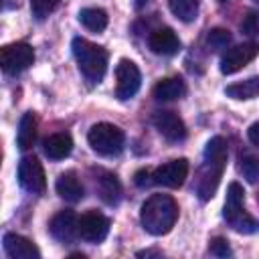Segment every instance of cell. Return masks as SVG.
<instances>
[{"instance_id":"1","label":"cell","mask_w":259,"mask_h":259,"mask_svg":"<svg viewBox=\"0 0 259 259\" xmlns=\"http://www.w3.org/2000/svg\"><path fill=\"white\" fill-rule=\"evenodd\" d=\"M176 219H178V204L168 194H152L140 208L142 227L156 237L170 233Z\"/></svg>"},{"instance_id":"2","label":"cell","mask_w":259,"mask_h":259,"mask_svg":"<svg viewBox=\"0 0 259 259\" xmlns=\"http://www.w3.org/2000/svg\"><path fill=\"white\" fill-rule=\"evenodd\" d=\"M73 55L77 59V65H79V71L85 75V79L93 81V83H99L105 75V69H107V51L99 45H93L89 42L87 38H73Z\"/></svg>"},{"instance_id":"3","label":"cell","mask_w":259,"mask_h":259,"mask_svg":"<svg viewBox=\"0 0 259 259\" xmlns=\"http://www.w3.org/2000/svg\"><path fill=\"white\" fill-rule=\"evenodd\" d=\"M245 202V190L239 182H231L229 184V190H227V200H225V210H223V217L227 221V225L237 231V233H255L259 229V223L245 210L243 206Z\"/></svg>"},{"instance_id":"4","label":"cell","mask_w":259,"mask_h":259,"mask_svg":"<svg viewBox=\"0 0 259 259\" xmlns=\"http://www.w3.org/2000/svg\"><path fill=\"white\" fill-rule=\"evenodd\" d=\"M87 142H89L91 150L101 156H117L123 150L125 136L117 125L103 121V123H95L89 130Z\"/></svg>"},{"instance_id":"5","label":"cell","mask_w":259,"mask_h":259,"mask_svg":"<svg viewBox=\"0 0 259 259\" xmlns=\"http://www.w3.org/2000/svg\"><path fill=\"white\" fill-rule=\"evenodd\" d=\"M32 61H34V51L26 42H12V45L2 47L0 63H2L4 73H8V75L22 73L24 69H28L32 65Z\"/></svg>"},{"instance_id":"6","label":"cell","mask_w":259,"mask_h":259,"mask_svg":"<svg viewBox=\"0 0 259 259\" xmlns=\"http://www.w3.org/2000/svg\"><path fill=\"white\" fill-rule=\"evenodd\" d=\"M115 79H117V83H115V95L121 101L132 99L138 93L140 85H142L140 69L130 59H121L117 63V67H115Z\"/></svg>"},{"instance_id":"7","label":"cell","mask_w":259,"mask_h":259,"mask_svg":"<svg viewBox=\"0 0 259 259\" xmlns=\"http://www.w3.org/2000/svg\"><path fill=\"white\" fill-rule=\"evenodd\" d=\"M18 182L24 190L32 194H42L47 188V178L40 162L34 156H24L18 164Z\"/></svg>"},{"instance_id":"8","label":"cell","mask_w":259,"mask_h":259,"mask_svg":"<svg viewBox=\"0 0 259 259\" xmlns=\"http://www.w3.org/2000/svg\"><path fill=\"white\" fill-rule=\"evenodd\" d=\"M257 55H259L257 42H243V45L231 47V49H227V53L221 59V73L233 75V73L241 71L245 65H249Z\"/></svg>"},{"instance_id":"9","label":"cell","mask_w":259,"mask_h":259,"mask_svg":"<svg viewBox=\"0 0 259 259\" xmlns=\"http://www.w3.org/2000/svg\"><path fill=\"white\" fill-rule=\"evenodd\" d=\"M186 176H188V160H186V158L170 160V162L158 166V168L152 172L154 184L168 186V188H180V186L184 184Z\"/></svg>"},{"instance_id":"10","label":"cell","mask_w":259,"mask_h":259,"mask_svg":"<svg viewBox=\"0 0 259 259\" xmlns=\"http://www.w3.org/2000/svg\"><path fill=\"white\" fill-rule=\"evenodd\" d=\"M109 233V219L99 210H87L79 219V237L89 243H101Z\"/></svg>"},{"instance_id":"11","label":"cell","mask_w":259,"mask_h":259,"mask_svg":"<svg viewBox=\"0 0 259 259\" xmlns=\"http://www.w3.org/2000/svg\"><path fill=\"white\" fill-rule=\"evenodd\" d=\"M152 123L168 142H182L186 138V125L174 111H156Z\"/></svg>"},{"instance_id":"12","label":"cell","mask_w":259,"mask_h":259,"mask_svg":"<svg viewBox=\"0 0 259 259\" xmlns=\"http://www.w3.org/2000/svg\"><path fill=\"white\" fill-rule=\"evenodd\" d=\"M49 229L59 243H71L79 235V219L73 210H61L51 219Z\"/></svg>"},{"instance_id":"13","label":"cell","mask_w":259,"mask_h":259,"mask_svg":"<svg viewBox=\"0 0 259 259\" xmlns=\"http://www.w3.org/2000/svg\"><path fill=\"white\" fill-rule=\"evenodd\" d=\"M223 170L225 168H221L217 164H208V162L202 164V168L198 172V178H196V186H194L200 200H210L214 196L217 186H219V180L223 176Z\"/></svg>"},{"instance_id":"14","label":"cell","mask_w":259,"mask_h":259,"mask_svg":"<svg viewBox=\"0 0 259 259\" xmlns=\"http://www.w3.org/2000/svg\"><path fill=\"white\" fill-rule=\"evenodd\" d=\"M148 45H150L152 53L164 55V57L176 55V53L180 51V38H178L176 32H174L172 28H168V26L152 30L150 36H148Z\"/></svg>"},{"instance_id":"15","label":"cell","mask_w":259,"mask_h":259,"mask_svg":"<svg viewBox=\"0 0 259 259\" xmlns=\"http://www.w3.org/2000/svg\"><path fill=\"white\" fill-rule=\"evenodd\" d=\"M4 251L12 259H40V251L36 249V245L16 233L4 235Z\"/></svg>"},{"instance_id":"16","label":"cell","mask_w":259,"mask_h":259,"mask_svg":"<svg viewBox=\"0 0 259 259\" xmlns=\"http://www.w3.org/2000/svg\"><path fill=\"white\" fill-rule=\"evenodd\" d=\"M42 150L51 160H63V158H67L71 154L73 140H71V136L67 132H57V134H51L49 138H45Z\"/></svg>"},{"instance_id":"17","label":"cell","mask_w":259,"mask_h":259,"mask_svg":"<svg viewBox=\"0 0 259 259\" xmlns=\"http://www.w3.org/2000/svg\"><path fill=\"white\" fill-rule=\"evenodd\" d=\"M55 188H57V194L61 198H65L67 202H79L83 198V194H85L83 184L79 182V178H77L75 172L61 174L57 178V182H55Z\"/></svg>"},{"instance_id":"18","label":"cell","mask_w":259,"mask_h":259,"mask_svg":"<svg viewBox=\"0 0 259 259\" xmlns=\"http://www.w3.org/2000/svg\"><path fill=\"white\" fill-rule=\"evenodd\" d=\"M186 93V83L182 77H166L156 83L154 87V97L158 101H176Z\"/></svg>"},{"instance_id":"19","label":"cell","mask_w":259,"mask_h":259,"mask_svg":"<svg viewBox=\"0 0 259 259\" xmlns=\"http://www.w3.org/2000/svg\"><path fill=\"white\" fill-rule=\"evenodd\" d=\"M97 194L105 204H117L121 198V184L115 174L103 172L97 178Z\"/></svg>"},{"instance_id":"20","label":"cell","mask_w":259,"mask_h":259,"mask_svg":"<svg viewBox=\"0 0 259 259\" xmlns=\"http://www.w3.org/2000/svg\"><path fill=\"white\" fill-rule=\"evenodd\" d=\"M34 140H36V117L32 111H26L18 121L16 144L20 150H28V148H32Z\"/></svg>"},{"instance_id":"21","label":"cell","mask_w":259,"mask_h":259,"mask_svg":"<svg viewBox=\"0 0 259 259\" xmlns=\"http://www.w3.org/2000/svg\"><path fill=\"white\" fill-rule=\"evenodd\" d=\"M227 156H229V150H227V142L221 138V136H214L206 142V148H204V162L208 164H217L221 168L227 166Z\"/></svg>"},{"instance_id":"22","label":"cell","mask_w":259,"mask_h":259,"mask_svg":"<svg viewBox=\"0 0 259 259\" xmlns=\"http://www.w3.org/2000/svg\"><path fill=\"white\" fill-rule=\"evenodd\" d=\"M225 93L233 99H253L259 95V75L257 77H249L245 81H239V83H233L225 89Z\"/></svg>"},{"instance_id":"23","label":"cell","mask_w":259,"mask_h":259,"mask_svg":"<svg viewBox=\"0 0 259 259\" xmlns=\"http://www.w3.org/2000/svg\"><path fill=\"white\" fill-rule=\"evenodd\" d=\"M79 22L93 32H101L107 26V12L101 8H83L79 12Z\"/></svg>"},{"instance_id":"24","label":"cell","mask_w":259,"mask_h":259,"mask_svg":"<svg viewBox=\"0 0 259 259\" xmlns=\"http://www.w3.org/2000/svg\"><path fill=\"white\" fill-rule=\"evenodd\" d=\"M172 14L182 22H192L198 16V0H166Z\"/></svg>"},{"instance_id":"25","label":"cell","mask_w":259,"mask_h":259,"mask_svg":"<svg viewBox=\"0 0 259 259\" xmlns=\"http://www.w3.org/2000/svg\"><path fill=\"white\" fill-rule=\"evenodd\" d=\"M239 172L247 178V182L255 184L259 180V158L253 154H243L239 158Z\"/></svg>"},{"instance_id":"26","label":"cell","mask_w":259,"mask_h":259,"mask_svg":"<svg viewBox=\"0 0 259 259\" xmlns=\"http://www.w3.org/2000/svg\"><path fill=\"white\" fill-rule=\"evenodd\" d=\"M59 4H61V0H30V10H32L34 18L45 20Z\"/></svg>"},{"instance_id":"27","label":"cell","mask_w":259,"mask_h":259,"mask_svg":"<svg viewBox=\"0 0 259 259\" xmlns=\"http://www.w3.org/2000/svg\"><path fill=\"white\" fill-rule=\"evenodd\" d=\"M206 42L212 49H225L231 42V32L227 28H212L206 34Z\"/></svg>"},{"instance_id":"28","label":"cell","mask_w":259,"mask_h":259,"mask_svg":"<svg viewBox=\"0 0 259 259\" xmlns=\"http://www.w3.org/2000/svg\"><path fill=\"white\" fill-rule=\"evenodd\" d=\"M208 251H210V255H214V257H229V255H233V251H231V247H229V241L223 239V237H214V239L210 241Z\"/></svg>"},{"instance_id":"29","label":"cell","mask_w":259,"mask_h":259,"mask_svg":"<svg viewBox=\"0 0 259 259\" xmlns=\"http://www.w3.org/2000/svg\"><path fill=\"white\" fill-rule=\"evenodd\" d=\"M241 28H243V32H247V34H259V10L249 12V14L243 18Z\"/></svg>"},{"instance_id":"30","label":"cell","mask_w":259,"mask_h":259,"mask_svg":"<svg viewBox=\"0 0 259 259\" xmlns=\"http://www.w3.org/2000/svg\"><path fill=\"white\" fill-rule=\"evenodd\" d=\"M134 182H136V186H140V188H146L148 184H152L154 180H152V172L148 170V168H142V170H138L136 174H134Z\"/></svg>"},{"instance_id":"31","label":"cell","mask_w":259,"mask_h":259,"mask_svg":"<svg viewBox=\"0 0 259 259\" xmlns=\"http://www.w3.org/2000/svg\"><path fill=\"white\" fill-rule=\"evenodd\" d=\"M247 136H249V142L259 148V121H255V123L247 130Z\"/></svg>"},{"instance_id":"32","label":"cell","mask_w":259,"mask_h":259,"mask_svg":"<svg viewBox=\"0 0 259 259\" xmlns=\"http://www.w3.org/2000/svg\"><path fill=\"white\" fill-rule=\"evenodd\" d=\"M257 200H259V196H257Z\"/></svg>"},{"instance_id":"33","label":"cell","mask_w":259,"mask_h":259,"mask_svg":"<svg viewBox=\"0 0 259 259\" xmlns=\"http://www.w3.org/2000/svg\"><path fill=\"white\" fill-rule=\"evenodd\" d=\"M255 2H259V0H255Z\"/></svg>"}]
</instances>
